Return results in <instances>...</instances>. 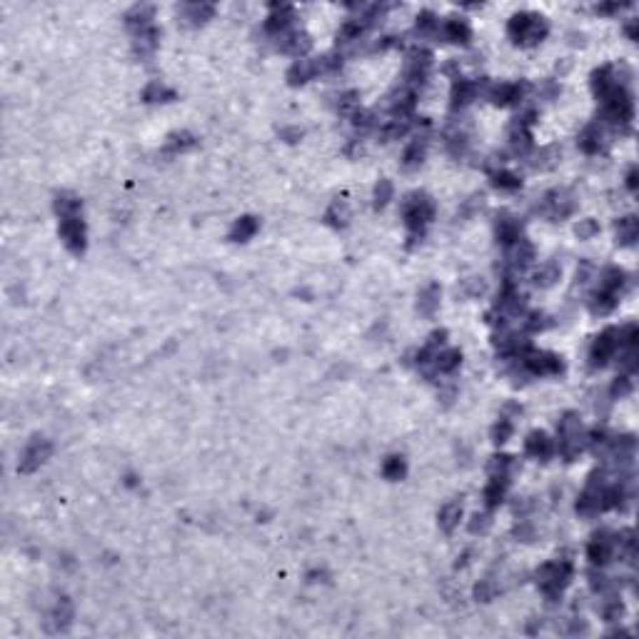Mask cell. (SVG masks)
Listing matches in <instances>:
<instances>
[{
	"mask_svg": "<svg viewBox=\"0 0 639 639\" xmlns=\"http://www.w3.org/2000/svg\"><path fill=\"white\" fill-rule=\"evenodd\" d=\"M60 238H63L65 247L75 255H83L85 252V223L83 217L73 215V217H60Z\"/></svg>",
	"mask_w": 639,
	"mask_h": 639,
	"instance_id": "obj_12",
	"label": "cell"
},
{
	"mask_svg": "<svg viewBox=\"0 0 639 639\" xmlns=\"http://www.w3.org/2000/svg\"><path fill=\"white\" fill-rule=\"evenodd\" d=\"M153 6H135L125 13V25L132 33H140V30L150 28L153 25Z\"/></svg>",
	"mask_w": 639,
	"mask_h": 639,
	"instance_id": "obj_28",
	"label": "cell"
},
{
	"mask_svg": "<svg viewBox=\"0 0 639 639\" xmlns=\"http://www.w3.org/2000/svg\"><path fill=\"white\" fill-rule=\"evenodd\" d=\"M559 160V148L557 145H549V148H542L540 153H537V160L532 163L535 167H540V170H547V167H554Z\"/></svg>",
	"mask_w": 639,
	"mask_h": 639,
	"instance_id": "obj_43",
	"label": "cell"
},
{
	"mask_svg": "<svg viewBox=\"0 0 639 639\" xmlns=\"http://www.w3.org/2000/svg\"><path fill=\"white\" fill-rule=\"evenodd\" d=\"M627 188L632 190V193H637V167H632V170L627 172Z\"/></svg>",
	"mask_w": 639,
	"mask_h": 639,
	"instance_id": "obj_56",
	"label": "cell"
},
{
	"mask_svg": "<svg viewBox=\"0 0 639 639\" xmlns=\"http://www.w3.org/2000/svg\"><path fill=\"white\" fill-rule=\"evenodd\" d=\"M527 92L525 83H500V85H490L487 88V97L492 103L500 105V108H507V105L519 103Z\"/></svg>",
	"mask_w": 639,
	"mask_h": 639,
	"instance_id": "obj_13",
	"label": "cell"
},
{
	"mask_svg": "<svg viewBox=\"0 0 639 639\" xmlns=\"http://www.w3.org/2000/svg\"><path fill=\"white\" fill-rule=\"evenodd\" d=\"M439 30H442V35H445L450 43H462V46H467L469 38H472V28H469V23L465 18H447L445 23L439 25Z\"/></svg>",
	"mask_w": 639,
	"mask_h": 639,
	"instance_id": "obj_22",
	"label": "cell"
},
{
	"mask_svg": "<svg viewBox=\"0 0 639 639\" xmlns=\"http://www.w3.org/2000/svg\"><path fill=\"white\" fill-rule=\"evenodd\" d=\"M492 525V519H490V514H474L472 517V522H469V532H485L487 527Z\"/></svg>",
	"mask_w": 639,
	"mask_h": 639,
	"instance_id": "obj_52",
	"label": "cell"
},
{
	"mask_svg": "<svg viewBox=\"0 0 639 639\" xmlns=\"http://www.w3.org/2000/svg\"><path fill=\"white\" fill-rule=\"evenodd\" d=\"M180 13H183L185 23L202 25V23H207L212 15H215V8H212L210 3H185V6L180 8Z\"/></svg>",
	"mask_w": 639,
	"mask_h": 639,
	"instance_id": "obj_26",
	"label": "cell"
},
{
	"mask_svg": "<svg viewBox=\"0 0 639 639\" xmlns=\"http://www.w3.org/2000/svg\"><path fill=\"white\" fill-rule=\"evenodd\" d=\"M143 100L145 103H170V100H175V92L167 85H163L160 80H153L143 90Z\"/></svg>",
	"mask_w": 639,
	"mask_h": 639,
	"instance_id": "obj_37",
	"label": "cell"
},
{
	"mask_svg": "<svg viewBox=\"0 0 639 639\" xmlns=\"http://www.w3.org/2000/svg\"><path fill=\"white\" fill-rule=\"evenodd\" d=\"M519 365L527 375H535V377H544V375H559L565 370V362L562 357L554 352H542V350H530L525 357L519 359Z\"/></svg>",
	"mask_w": 639,
	"mask_h": 639,
	"instance_id": "obj_6",
	"label": "cell"
},
{
	"mask_svg": "<svg viewBox=\"0 0 639 639\" xmlns=\"http://www.w3.org/2000/svg\"><path fill=\"white\" fill-rule=\"evenodd\" d=\"M265 30L275 38L295 30V11L290 6H273L268 20H265Z\"/></svg>",
	"mask_w": 639,
	"mask_h": 639,
	"instance_id": "obj_14",
	"label": "cell"
},
{
	"mask_svg": "<svg viewBox=\"0 0 639 639\" xmlns=\"http://www.w3.org/2000/svg\"><path fill=\"white\" fill-rule=\"evenodd\" d=\"M509 250V268H514V270H525V268H530L532 263H535V257H537V250H535V245H532L530 240H517L512 247H507Z\"/></svg>",
	"mask_w": 639,
	"mask_h": 639,
	"instance_id": "obj_20",
	"label": "cell"
},
{
	"mask_svg": "<svg viewBox=\"0 0 639 639\" xmlns=\"http://www.w3.org/2000/svg\"><path fill=\"white\" fill-rule=\"evenodd\" d=\"M507 33L517 46L532 48V46H540V43L547 38L549 28H547V20H544L542 15H537V13H517V15L509 18Z\"/></svg>",
	"mask_w": 639,
	"mask_h": 639,
	"instance_id": "obj_3",
	"label": "cell"
},
{
	"mask_svg": "<svg viewBox=\"0 0 639 639\" xmlns=\"http://www.w3.org/2000/svg\"><path fill=\"white\" fill-rule=\"evenodd\" d=\"M260 230V223H257V217H240V220H235L233 230H230V240H235V242H247V240L252 238V235Z\"/></svg>",
	"mask_w": 639,
	"mask_h": 639,
	"instance_id": "obj_33",
	"label": "cell"
},
{
	"mask_svg": "<svg viewBox=\"0 0 639 639\" xmlns=\"http://www.w3.org/2000/svg\"><path fill=\"white\" fill-rule=\"evenodd\" d=\"M507 487H509V477H492L485 487V504L487 509H495L504 502L507 497Z\"/></svg>",
	"mask_w": 639,
	"mask_h": 639,
	"instance_id": "obj_27",
	"label": "cell"
},
{
	"mask_svg": "<svg viewBox=\"0 0 639 639\" xmlns=\"http://www.w3.org/2000/svg\"><path fill=\"white\" fill-rule=\"evenodd\" d=\"M427 145H430L427 135L415 137V140L407 145L405 155H402V167H405V170H417V167L422 165V163H425V153H427Z\"/></svg>",
	"mask_w": 639,
	"mask_h": 639,
	"instance_id": "obj_24",
	"label": "cell"
},
{
	"mask_svg": "<svg viewBox=\"0 0 639 639\" xmlns=\"http://www.w3.org/2000/svg\"><path fill=\"white\" fill-rule=\"evenodd\" d=\"M495 594H497L495 579H479V584L474 587V597H477L479 602H490V599H495Z\"/></svg>",
	"mask_w": 639,
	"mask_h": 639,
	"instance_id": "obj_48",
	"label": "cell"
},
{
	"mask_svg": "<svg viewBox=\"0 0 639 639\" xmlns=\"http://www.w3.org/2000/svg\"><path fill=\"white\" fill-rule=\"evenodd\" d=\"M317 75H322V70H320V57H315V60L300 57V60H295V63L290 65V70H287V83H290V85H305L308 80L317 78Z\"/></svg>",
	"mask_w": 639,
	"mask_h": 639,
	"instance_id": "obj_15",
	"label": "cell"
},
{
	"mask_svg": "<svg viewBox=\"0 0 639 639\" xmlns=\"http://www.w3.org/2000/svg\"><path fill=\"white\" fill-rule=\"evenodd\" d=\"M624 33L629 35V40H637V20H629V23L624 25Z\"/></svg>",
	"mask_w": 639,
	"mask_h": 639,
	"instance_id": "obj_57",
	"label": "cell"
},
{
	"mask_svg": "<svg viewBox=\"0 0 639 639\" xmlns=\"http://www.w3.org/2000/svg\"><path fill=\"white\" fill-rule=\"evenodd\" d=\"M559 275H562V268H559V263H554V260H547V263L540 265V270L535 273V285L537 287H552L554 282L559 280Z\"/></svg>",
	"mask_w": 639,
	"mask_h": 639,
	"instance_id": "obj_36",
	"label": "cell"
},
{
	"mask_svg": "<svg viewBox=\"0 0 639 639\" xmlns=\"http://www.w3.org/2000/svg\"><path fill=\"white\" fill-rule=\"evenodd\" d=\"M325 223L332 228H345L350 223V207L345 200H335L325 212Z\"/></svg>",
	"mask_w": 639,
	"mask_h": 639,
	"instance_id": "obj_35",
	"label": "cell"
},
{
	"mask_svg": "<svg viewBox=\"0 0 639 639\" xmlns=\"http://www.w3.org/2000/svg\"><path fill=\"white\" fill-rule=\"evenodd\" d=\"M617 352H619V335H617V327H607V330L602 332V335H597V340L592 343V350H589V365L605 367Z\"/></svg>",
	"mask_w": 639,
	"mask_h": 639,
	"instance_id": "obj_9",
	"label": "cell"
},
{
	"mask_svg": "<svg viewBox=\"0 0 639 639\" xmlns=\"http://www.w3.org/2000/svg\"><path fill=\"white\" fill-rule=\"evenodd\" d=\"M514 432V422L509 420V417H500V422L492 427V439H495L497 445H502V442H507L509 437H512Z\"/></svg>",
	"mask_w": 639,
	"mask_h": 639,
	"instance_id": "obj_44",
	"label": "cell"
},
{
	"mask_svg": "<svg viewBox=\"0 0 639 639\" xmlns=\"http://www.w3.org/2000/svg\"><path fill=\"white\" fill-rule=\"evenodd\" d=\"M617 305H619V292H612V290H605V287H599V290L594 292L589 308H592L594 315H610Z\"/></svg>",
	"mask_w": 639,
	"mask_h": 639,
	"instance_id": "obj_30",
	"label": "cell"
},
{
	"mask_svg": "<svg viewBox=\"0 0 639 639\" xmlns=\"http://www.w3.org/2000/svg\"><path fill=\"white\" fill-rule=\"evenodd\" d=\"M337 110H340L343 115H348V118H352V115L359 110V95L357 92H352V90L343 92V95H340V103H337Z\"/></svg>",
	"mask_w": 639,
	"mask_h": 639,
	"instance_id": "obj_46",
	"label": "cell"
},
{
	"mask_svg": "<svg viewBox=\"0 0 639 639\" xmlns=\"http://www.w3.org/2000/svg\"><path fill=\"white\" fill-rule=\"evenodd\" d=\"M614 535H612L610 530H599L594 532V537L589 540L587 544V557L589 562H592L594 567H605L612 562V557H614Z\"/></svg>",
	"mask_w": 639,
	"mask_h": 639,
	"instance_id": "obj_10",
	"label": "cell"
},
{
	"mask_svg": "<svg viewBox=\"0 0 639 639\" xmlns=\"http://www.w3.org/2000/svg\"><path fill=\"white\" fill-rule=\"evenodd\" d=\"M277 48L282 53H287V55L303 57L305 53L312 48V40H310V35L303 33V30H290V33L280 35L277 38Z\"/></svg>",
	"mask_w": 639,
	"mask_h": 639,
	"instance_id": "obj_17",
	"label": "cell"
},
{
	"mask_svg": "<svg viewBox=\"0 0 639 639\" xmlns=\"http://www.w3.org/2000/svg\"><path fill=\"white\" fill-rule=\"evenodd\" d=\"M537 584L547 597V602H557L567 587H570L572 577H575V565L570 559H559V562H547L537 570Z\"/></svg>",
	"mask_w": 639,
	"mask_h": 639,
	"instance_id": "obj_2",
	"label": "cell"
},
{
	"mask_svg": "<svg viewBox=\"0 0 639 639\" xmlns=\"http://www.w3.org/2000/svg\"><path fill=\"white\" fill-rule=\"evenodd\" d=\"M465 292H467L469 297L482 295V292H485V282H482V280H477V277L467 280V282H465Z\"/></svg>",
	"mask_w": 639,
	"mask_h": 639,
	"instance_id": "obj_53",
	"label": "cell"
},
{
	"mask_svg": "<svg viewBox=\"0 0 639 639\" xmlns=\"http://www.w3.org/2000/svg\"><path fill=\"white\" fill-rule=\"evenodd\" d=\"M577 145H579V150L587 155L602 153V150H605V130H602V125H599V123H589V125L579 132V137H577Z\"/></svg>",
	"mask_w": 639,
	"mask_h": 639,
	"instance_id": "obj_18",
	"label": "cell"
},
{
	"mask_svg": "<svg viewBox=\"0 0 639 639\" xmlns=\"http://www.w3.org/2000/svg\"><path fill=\"white\" fill-rule=\"evenodd\" d=\"M195 148V137L190 135V132H175V135H170V140H167V150L170 153H183V150H190Z\"/></svg>",
	"mask_w": 639,
	"mask_h": 639,
	"instance_id": "obj_45",
	"label": "cell"
},
{
	"mask_svg": "<svg viewBox=\"0 0 639 639\" xmlns=\"http://www.w3.org/2000/svg\"><path fill=\"white\" fill-rule=\"evenodd\" d=\"M614 230H617V242H619V245H634L639 238V220L634 215H627L614 225Z\"/></svg>",
	"mask_w": 639,
	"mask_h": 639,
	"instance_id": "obj_32",
	"label": "cell"
},
{
	"mask_svg": "<svg viewBox=\"0 0 639 639\" xmlns=\"http://www.w3.org/2000/svg\"><path fill=\"white\" fill-rule=\"evenodd\" d=\"M575 233L579 235V240H589V238H594V235L599 233V223H597V220H592V217H587V220H579V225H577Z\"/></svg>",
	"mask_w": 639,
	"mask_h": 639,
	"instance_id": "obj_50",
	"label": "cell"
},
{
	"mask_svg": "<svg viewBox=\"0 0 639 639\" xmlns=\"http://www.w3.org/2000/svg\"><path fill=\"white\" fill-rule=\"evenodd\" d=\"M544 327H549V317L544 312H530L525 320V330L527 332H540L544 330Z\"/></svg>",
	"mask_w": 639,
	"mask_h": 639,
	"instance_id": "obj_49",
	"label": "cell"
},
{
	"mask_svg": "<svg viewBox=\"0 0 639 639\" xmlns=\"http://www.w3.org/2000/svg\"><path fill=\"white\" fill-rule=\"evenodd\" d=\"M514 467H517V462H514V457H509V455H495V457H490V462H487L490 477H509V474L514 472Z\"/></svg>",
	"mask_w": 639,
	"mask_h": 639,
	"instance_id": "obj_38",
	"label": "cell"
},
{
	"mask_svg": "<svg viewBox=\"0 0 639 639\" xmlns=\"http://www.w3.org/2000/svg\"><path fill=\"white\" fill-rule=\"evenodd\" d=\"M415 30H417L420 35H437V33H439V20H437V15H434V13H430V11L420 13V15H417Z\"/></svg>",
	"mask_w": 639,
	"mask_h": 639,
	"instance_id": "obj_42",
	"label": "cell"
},
{
	"mask_svg": "<svg viewBox=\"0 0 639 639\" xmlns=\"http://www.w3.org/2000/svg\"><path fill=\"white\" fill-rule=\"evenodd\" d=\"M602 120L619 132H627L632 128L634 103H632V92L627 88H617L612 95H607L602 100Z\"/></svg>",
	"mask_w": 639,
	"mask_h": 639,
	"instance_id": "obj_4",
	"label": "cell"
},
{
	"mask_svg": "<svg viewBox=\"0 0 639 639\" xmlns=\"http://www.w3.org/2000/svg\"><path fill=\"white\" fill-rule=\"evenodd\" d=\"M282 137H285L287 143H295V140L303 137V130L300 128H287V130H282Z\"/></svg>",
	"mask_w": 639,
	"mask_h": 639,
	"instance_id": "obj_54",
	"label": "cell"
},
{
	"mask_svg": "<svg viewBox=\"0 0 639 639\" xmlns=\"http://www.w3.org/2000/svg\"><path fill=\"white\" fill-rule=\"evenodd\" d=\"M627 8V3H612V6H597V13H619Z\"/></svg>",
	"mask_w": 639,
	"mask_h": 639,
	"instance_id": "obj_55",
	"label": "cell"
},
{
	"mask_svg": "<svg viewBox=\"0 0 639 639\" xmlns=\"http://www.w3.org/2000/svg\"><path fill=\"white\" fill-rule=\"evenodd\" d=\"M80 210H83V202H80L78 195L73 193H60L55 198V212L60 217H73V215H80Z\"/></svg>",
	"mask_w": 639,
	"mask_h": 639,
	"instance_id": "obj_34",
	"label": "cell"
},
{
	"mask_svg": "<svg viewBox=\"0 0 639 639\" xmlns=\"http://www.w3.org/2000/svg\"><path fill=\"white\" fill-rule=\"evenodd\" d=\"M383 474L387 479H402L407 474V462H405V457H399V455H390L387 460L383 462Z\"/></svg>",
	"mask_w": 639,
	"mask_h": 639,
	"instance_id": "obj_39",
	"label": "cell"
},
{
	"mask_svg": "<svg viewBox=\"0 0 639 639\" xmlns=\"http://www.w3.org/2000/svg\"><path fill=\"white\" fill-rule=\"evenodd\" d=\"M517 240H522V223L512 215H502L497 220V242L502 247H512Z\"/></svg>",
	"mask_w": 639,
	"mask_h": 639,
	"instance_id": "obj_21",
	"label": "cell"
},
{
	"mask_svg": "<svg viewBox=\"0 0 639 639\" xmlns=\"http://www.w3.org/2000/svg\"><path fill=\"white\" fill-rule=\"evenodd\" d=\"M492 185L500 190H519L522 188V180H519V175H514L509 170H497L492 172Z\"/></svg>",
	"mask_w": 639,
	"mask_h": 639,
	"instance_id": "obj_41",
	"label": "cell"
},
{
	"mask_svg": "<svg viewBox=\"0 0 639 639\" xmlns=\"http://www.w3.org/2000/svg\"><path fill=\"white\" fill-rule=\"evenodd\" d=\"M73 622V602L68 597H60L53 607V612L48 614V629L50 632H65Z\"/></svg>",
	"mask_w": 639,
	"mask_h": 639,
	"instance_id": "obj_19",
	"label": "cell"
},
{
	"mask_svg": "<svg viewBox=\"0 0 639 639\" xmlns=\"http://www.w3.org/2000/svg\"><path fill=\"white\" fill-rule=\"evenodd\" d=\"M392 195H394L392 183H390V180H380V183H377V188H375V207H377V210H383L390 200H392Z\"/></svg>",
	"mask_w": 639,
	"mask_h": 639,
	"instance_id": "obj_47",
	"label": "cell"
},
{
	"mask_svg": "<svg viewBox=\"0 0 639 639\" xmlns=\"http://www.w3.org/2000/svg\"><path fill=\"white\" fill-rule=\"evenodd\" d=\"M50 452H53V445H50V439H46V437H33L25 445V450L20 452V462H18V472H23V474H30V472H35V469L40 467V465L46 462L48 457H50Z\"/></svg>",
	"mask_w": 639,
	"mask_h": 639,
	"instance_id": "obj_8",
	"label": "cell"
},
{
	"mask_svg": "<svg viewBox=\"0 0 639 639\" xmlns=\"http://www.w3.org/2000/svg\"><path fill=\"white\" fill-rule=\"evenodd\" d=\"M402 217L405 225L410 230V240H420L427 230V225L434 220V202L430 195L425 193H412L402 200Z\"/></svg>",
	"mask_w": 639,
	"mask_h": 639,
	"instance_id": "obj_1",
	"label": "cell"
},
{
	"mask_svg": "<svg viewBox=\"0 0 639 639\" xmlns=\"http://www.w3.org/2000/svg\"><path fill=\"white\" fill-rule=\"evenodd\" d=\"M439 297H442V290H439L437 282H430L427 287H425L422 292H420V297H417V310L425 315V317H432L434 312H437L439 308Z\"/></svg>",
	"mask_w": 639,
	"mask_h": 639,
	"instance_id": "obj_29",
	"label": "cell"
},
{
	"mask_svg": "<svg viewBox=\"0 0 639 639\" xmlns=\"http://www.w3.org/2000/svg\"><path fill=\"white\" fill-rule=\"evenodd\" d=\"M554 439L549 437L547 432H542V430H537V432H532L530 437L525 439V452L530 457H535V460H549V457L554 455Z\"/></svg>",
	"mask_w": 639,
	"mask_h": 639,
	"instance_id": "obj_16",
	"label": "cell"
},
{
	"mask_svg": "<svg viewBox=\"0 0 639 639\" xmlns=\"http://www.w3.org/2000/svg\"><path fill=\"white\" fill-rule=\"evenodd\" d=\"M460 519H462V502L460 500H450L437 514L439 530L445 532V535H452L460 527Z\"/></svg>",
	"mask_w": 639,
	"mask_h": 639,
	"instance_id": "obj_23",
	"label": "cell"
},
{
	"mask_svg": "<svg viewBox=\"0 0 639 639\" xmlns=\"http://www.w3.org/2000/svg\"><path fill=\"white\" fill-rule=\"evenodd\" d=\"M487 88L490 83L487 80H465V78H457L452 83V92H450V100H452V110H462L465 105H469L477 95L485 92L487 95Z\"/></svg>",
	"mask_w": 639,
	"mask_h": 639,
	"instance_id": "obj_11",
	"label": "cell"
},
{
	"mask_svg": "<svg viewBox=\"0 0 639 639\" xmlns=\"http://www.w3.org/2000/svg\"><path fill=\"white\" fill-rule=\"evenodd\" d=\"M460 365H462V352L457 348H442L437 352V357H434V370H437V375L442 372V375H452V372L460 370Z\"/></svg>",
	"mask_w": 639,
	"mask_h": 639,
	"instance_id": "obj_25",
	"label": "cell"
},
{
	"mask_svg": "<svg viewBox=\"0 0 639 639\" xmlns=\"http://www.w3.org/2000/svg\"><path fill=\"white\" fill-rule=\"evenodd\" d=\"M632 392V377L629 375H622L617 377L614 385H612V397H624V394Z\"/></svg>",
	"mask_w": 639,
	"mask_h": 639,
	"instance_id": "obj_51",
	"label": "cell"
},
{
	"mask_svg": "<svg viewBox=\"0 0 639 639\" xmlns=\"http://www.w3.org/2000/svg\"><path fill=\"white\" fill-rule=\"evenodd\" d=\"M445 143H447V153H450L452 158H465V155H467L469 140H467V135H465V132H460V130L450 132Z\"/></svg>",
	"mask_w": 639,
	"mask_h": 639,
	"instance_id": "obj_40",
	"label": "cell"
},
{
	"mask_svg": "<svg viewBox=\"0 0 639 639\" xmlns=\"http://www.w3.org/2000/svg\"><path fill=\"white\" fill-rule=\"evenodd\" d=\"M575 195H570L567 190H552V193H547L540 200L537 212H542L544 217H552V220H565V217H570L575 212Z\"/></svg>",
	"mask_w": 639,
	"mask_h": 639,
	"instance_id": "obj_7",
	"label": "cell"
},
{
	"mask_svg": "<svg viewBox=\"0 0 639 639\" xmlns=\"http://www.w3.org/2000/svg\"><path fill=\"white\" fill-rule=\"evenodd\" d=\"M158 40H160V33L155 25L140 30V33H135V53L140 57H150L155 53V48H158Z\"/></svg>",
	"mask_w": 639,
	"mask_h": 639,
	"instance_id": "obj_31",
	"label": "cell"
},
{
	"mask_svg": "<svg viewBox=\"0 0 639 639\" xmlns=\"http://www.w3.org/2000/svg\"><path fill=\"white\" fill-rule=\"evenodd\" d=\"M559 455L565 457L567 462H572L575 457H579V452L584 450V430H582V422H579V417L575 415V412H567V415H562V420H559Z\"/></svg>",
	"mask_w": 639,
	"mask_h": 639,
	"instance_id": "obj_5",
	"label": "cell"
}]
</instances>
